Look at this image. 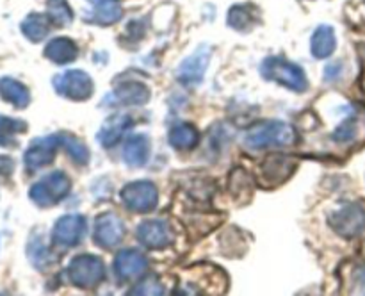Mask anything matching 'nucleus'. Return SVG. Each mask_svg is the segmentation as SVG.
<instances>
[{
    "instance_id": "26",
    "label": "nucleus",
    "mask_w": 365,
    "mask_h": 296,
    "mask_svg": "<svg viewBox=\"0 0 365 296\" xmlns=\"http://www.w3.org/2000/svg\"><path fill=\"white\" fill-rule=\"evenodd\" d=\"M121 14H123V9H121L120 2H110L103 4V6H93V11L86 16V20L106 27V25L116 24L121 18Z\"/></svg>"
},
{
    "instance_id": "17",
    "label": "nucleus",
    "mask_w": 365,
    "mask_h": 296,
    "mask_svg": "<svg viewBox=\"0 0 365 296\" xmlns=\"http://www.w3.org/2000/svg\"><path fill=\"white\" fill-rule=\"evenodd\" d=\"M132 125H134L132 116H128V114H114L102 125V128L96 134V139H98L103 148H113L130 131Z\"/></svg>"
},
{
    "instance_id": "13",
    "label": "nucleus",
    "mask_w": 365,
    "mask_h": 296,
    "mask_svg": "<svg viewBox=\"0 0 365 296\" xmlns=\"http://www.w3.org/2000/svg\"><path fill=\"white\" fill-rule=\"evenodd\" d=\"M125 238V225L116 214L106 213L96 218L95 223V243L102 248L110 250L120 245Z\"/></svg>"
},
{
    "instance_id": "18",
    "label": "nucleus",
    "mask_w": 365,
    "mask_h": 296,
    "mask_svg": "<svg viewBox=\"0 0 365 296\" xmlns=\"http://www.w3.org/2000/svg\"><path fill=\"white\" fill-rule=\"evenodd\" d=\"M123 160L132 168L145 166L150 157V138L146 134H134L125 141Z\"/></svg>"
},
{
    "instance_id": "10",
    "label": "nucleus",
    "mask_w": 365,
    "mask_h": 296,
    "mask_svg": "<svg viewBox=\"0 0 365 296\" xmlns=\"http://www.w3.org/2000/svg\"><path fill=\"white\" fill-rule=\"evenodd\" d=\"M339 145H356L365 141V109L359 106H351L331 134Z\"/></svg>"
},
{
    "instance_id": "5",
    "label": "nucleus",
    "mask_w": 365,
    "mask_h": 296,
    "mask_svg": "<svg viewBox=\"0 0 365 296\" xmlns=\"http://www.w3.org/2000/svg\"><path fill=\"white\" fill-rule=\"evenodd\" d=\"M53 89L59 93L61 96L68 100H73V102H82V100H88L93 95V81L86 71L81 70H70L59 73L53 77L52 81Z\"/></svg>"
},
{
    "instance_id": "23",
    "label": "nucleus",
    "mask_w": 365,
    "mask_h": 296,
    "mask_svg": "<svg viewBox=\"0 0 365 296\" xmlns=\"http://www.w3.org/2000/svg\"><path fill=\"white\" fill-rule=\"evenodd\" d=\"M228 25L239 32L252 31L257 25V9L250 4H237L228 11Z\"/></svg>"
},
{
    "instance_id": "9",
    "label": "nucleus",
    "mask_w": 365,
    "mask_h": 296,
    "mask_svg": "<svg viewBox=\"0 0 365 296\" xmlns=\"http://www.w3.org/2000/svg\"><path fill=\"white\" fill-rule=\"evenodd\" d=\"M86 228H88V223H86L84 216L66 214V216L59 218L52 230L53 245L61 246V248H73L84 239Z\"/></svg>"
},
{
    "instance_id": "16",
    "label": "nucleus",
    "mask_w": 365,
    "mask_h": 296,
    "mask_svg": "<svg viewBox=\"0 0 365 296\" xmlns=\"http://www.w3.org/2000/svg\"><path fill=\"white\" fill-rule=\"evenodd\" d=\"M146 270H148V260L135 248L121 250L114 260V273L120 280H132V278L141 277L146 273Z\"/></svg>"
},
{
    "instance_id": "14",
    "label": "nucleus",
    "mask_w": 365,
    "mask_h": 296,
    "mask_svg": "<svg viewBox=\"0 0 365 296\" xmlns=\"http://www.w3.org/2000/svg\"><path fill=\"white\" fill-rule=\"evenodd\" d=\"M296 170V160L285 155H271L260 166V184L266 188L280 185L287 180Z\"/></svg>"
},
{
    "instance_id": "19",
    "label": "nucleus",
    "mask_w": 365,
    "mask_h": 296,
    "mask_svg": "<svg viewBox=\"0 0 365 296\" xmlns=\"http://www.w3.org/2000/svg\"><path fill=\"white\" fill-rule=\"evenodd\" d=\"M0 96L16 109H25L31 103V93H29L27 86L11 77L0 78Z\"/></svg>"
},
{
    "instance_id": "33",
    "label": "nucleus",
    "mask_w": 365,
    "mask_h": 296,
    "mask_svg": "<svg viewBox=\"0 0 365 296\" xmlns=\"http://www.w3.org/2000/svg\"><path fill=\"white\" fill-rule=\"evenodd\" d=\"M88 2H91V6H103V4L120 2V0H88Z\"/></svg>"
},
{
    "instance_id": "28",
    "label": "nucleus",
    "mask_w": 365,
    "mask_h": 296,
    "mask_svg": "<svg viewBox=\"0 0 365 296\" xmlns=\"http://www.w3.org/2000/svg\"><path fill=\"white\" fill-rule=\"evenodd\" d=\"M46 11L52 20V24L64 27L73 21V11L66 0H46Z\"/></svg>"
},
{
    "instance_id": "4",
    "label": "nucleus",
    "mask_w": 365,
    "mask_h": 296,
    "mask_svg": "<svg viewBox=\"0 0 365 296\" xmlns=\"http://www.w3.org/2000/svg\"><path fill=\"white\" fill-rule=\"evenodd\" d=\"M66 273L75 287L95 289L106 278V266H103L102 259L91 255V253H84L71 260Z\"/></svg>"
},
{
    "instance_id": "20",
    "label": "nucleus",
    "mask_w": 365,
    "mask_h": 296,
    "mask_svg": "<svg viewBox=\"0 0 365 296\" xmlns=\"http://www.w3.org/2000/svg\"><path fill=\"white\" fill-rule=\"evenodd\" d=\"M78 56V49L73 39L56 38L45 46V57L56 64L73 63Z\"/></svg>"
},
{
    "instance_id": "25",
    "label": "nucleus",
    "mask_w": 365,
    "mask_h": 296,
    "mask_svg": "<svg viewBox=\"0 0 365 296\" xmlns=\"http://www.w3.org/2000/svg\"><path fill=\"white\" fill-rule=\"evenodd\" d=\"M25 131H27V123L24 120L0 114V146H4V148L16 146V138L24 134Z\"/></svg>"
},
{
    "instance_id": "29",
    "label": "nucleus",
    "mask_w": 365,
    "mask_h": 296,
    "mask_svg": "<svg viewBox=\"0 0 365 296\" xmlns=\"http://www.w3.org/2000/svg\"><path fill=\"white\" fill-rule=\"evenodd\" d=\"M63 146L66 148V152L70 153L71 159L77 164H88L89 160V150L81 139H77L75 136L63 134Z\"/></svg>"
},
{
    "instance_id": "12",
    "label": "nucleus",
    "mask_w": 365,
    "mask_h": 296,
    "mask_svg": "<svg viewBox=\"0 0 365 296\" xmlns=\"http://www.w3.org/2000/svg\"><path fill=\"white\" fill-rule=\"evenodd\" d=\"M150 100V89L139 81H125L103 98L106 106H143Z\"/></svg>"
},
{
    "instance_id": "7",
    "label": "nucleus",
    "mask_w": 365,
    "mask_h": 296,
    "mask_svg": "<svg viewBox=\"0 0 365 296\" xmlns=\"http://www.w3.org/2000/svg\"><path fill=\"white\" fill-rule=\"evenodd\" d=\"M330 225L339 235L353 239L365 230V209L360 203H344L330 216Z\"/></svg>"
},
{
    "instance_id": "8",
    "label": "nucleus",
    "mask_w": 365,
    "mask_h": 296,
    "mask_svg": "<svg viewBox=\"0 0 365 296\" xmlns=\"http://www.w3.org/2000/svg\"><path fill=\"white\" fill-rule=\"evenodd\" d=\"M59 146H63V134L45 136L38 138L31 143L27 152L24 153V164L27 171H38L41 168L48 166L56 157V152Z\"/></svg>"
},
{
    "instance_id": "11",
    "label": "nucleus",
    "mask_w": 365,
    "mask_h": 296,
    "mask_svg": "<svg viewBox=\"0 0 365 296\" xmlns=\"http://www.w3.org/2000/svg\"><path fill=\"white\" fill-rule=\"evenodd\" d=\"M210 59V49L207 45L200 46L196 52H192L191 56L185 57L180 63L177 70V78L184 86H196L203 81V75H205L207 66H209Z\"/></svg>"
},
{
    "instance_id": "31",
    "label": "nucleus",
    "mask_w": 365,
    "mask_h": 296,
    "mask_svg": "<svg viewBox=\"0 0 365 296\" xmlns=\"http://www.w3.org/2000/svg\"><path fill=\"white\" fill-rule=\"evenodd\" d=\"M14 171V163L11 157L0 155V180H7V178L13 175Z\"/></svg>"
},
{
    "instance_id": "22",
    "label": "nucleus",
    "mask_w": 365,
    "mask_h": 296,
    "mask_svg": "<svg viewBox=\"0 0 365 296\" xmlns=\"http://www.w3.org/2000/svg\"><path fill=\"white\" fill-rule=\"evenodd\" d=\"M50 20L48 14L41 13H31L24 21H21V32H24L25 38L32 43H39L41 39H45L50 32Z\"/></svg>"
},
{
    "instance_id": "27",
    "label": "nucleus",
    "mask_w": 365,
    "mask_h": 296,
    "mask_svg": "<svg viewBox=\"0 0 365 296\" xmlns=\"http://www.w3.org/2000/svg\"><path fill=\"white\" fill-rule=\"evenodd\" d=\"M27 253H29V259H31V262L34 264L38 270H45V267H48L50 264L53 262L52 252H50L48 246L43 243V239H39V238L31 239Z\"/></svg>"
},
{
    "instance_id": "15",
    "label": "nucleus",
    "mask_w": 365,
    "mask_h": 296,
    "mask_svg": "<svg viewBox=\"0 0 365 296\" xmlns=\"http://www.w3.org/2000/svg\"><path fill=\"white\" fill-rule=\"evenodd\" d=\"M138 239L146 248L160 250L173 243V232L164 220H148L138 227Z\"/></svg>"
},
{
    "instance_id": "3",
    "label": "nucleus",
    "mask_w": 365,
    "mask_h": 296,
    "mask_svg": "<svg viewBox=\"0 0 365 296\" xmlns=\"http://www.w3.org/2000/svg\"><path fill=\"white\" fill-rule=\"evenodd\" d=\"M71 189V180L63 171H52L36 182L29 191L32 202L39 207H52L66 198Z\"/></svg>"
},
{
    "instance_id": "21",
    "label": "nucleus",
    "mask_w": 365,
    "mask_h": 296,
    "mask_svg": "<svg viewBox=\"0 0 365 296\" xmlns=\"http://www.w3.org/2000/svg\"><path fill=\"white\" fill-rule=\"evenodd\" d=\"M335 46H337V38H335V31L330 25H319L316 32L310 39V50L312 56L317 59H327L334 53Z\"/></svg>"
},
{
    "instance_id": "32",
    "label": "nucleus",
    "mask_w": 365,
    "mask_h": 296,
    "mask_svg": "<svg viewBox=\"0 0 365 296\" xmlns=\"http://www.w3.org/2000/svg\"><path fill=\"white\" fill-rule=\"evenodd\" d=\"M353 282H355V287L359 289L356 292H364L365 295V266H356L353 271Z\"/></svg>"
},
{
    "instance_id": "2",
    "label": "nucleus",
    "mask_w": 365,
    "mask_h": 296,
    "mask_svg": "<svg viewBox=\"0 0 365 296\" xmlns=\"http://www.w3.org/2000/svg\"><path fill=\"white\" fill-rule=\"evenodd\" d=\"M260 73L267 81H274L291 91L303 93L309 88V81L302 66L284 59V57H267L260 66Z\"/></svg>"
},
{
    "instance_id": "30",
    "label": "nucleus",
    "mask_w": 365,
    "mask_h": 296,
    "mask_svg": "<svg viewBox=\"0 0 365 296\" xmlns=\"http://www.w3.org/2000/svg\"><path fill=\"white\" fill-rule=\"evenodd\" d=\"M164 287L160 284L159 278L155 277H145L138 285L134 287V291H130V295H163Z\"/></svg>"
},
{
    "instance_id": "6",
    "label": "nucleus",
    "mask_w": 365,
    "mask_h": 296,
    "mask_svg": "<svg viewBox=\"0 0 365 296\" xmlns=\"http://www.w3.org/2000/svg\"><path fill=\"white\" fill-rule=\"evenodd\" d=\"M121 200H123L125 207L134 213H150L157 207L159 193H157L153 182L135 180L121 189Z\"/></svg>"
},
{
    "instance_id": "24",
    "label": "nucleus",
    "mask_w": 365,
    "mask_h": 296,
    "mask_svg": "<svg viewBox=\"0 0 365 296\" xmlns=\"http://www.w3.org/2000/svg\"><path fill=\"white\" fill-rule=\"evenodd\" d=\"M168 141L177 150H192L200 141V134L191 123H180L168 134Z\"/></svg>"
},
{
    "instance_id": "1",
    "label": "nucleus",
    "mask_w": 365,
    "mask_h": 296,
    "mask_svg": "<svg viewBox=\"0 0 365 296\" xmlns=\"http://www.w3.org/2000/svg\"><path fill=\"white\" fill-rule=\"evenodd\" d=\"M298 141L294 127L280 120L259 121L245 136V146L250 150L284 148Z\"/></svg>"
}]
</instances>
